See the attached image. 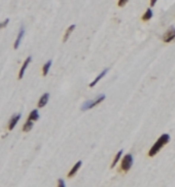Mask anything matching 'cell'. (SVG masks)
<instances>
[{"label": "cell", "instance_id": "6da1fadb", "mask_svg": "<svg viewBox=\"0 0 175 187\" xmlns=\"http://www.w3.org/2000/svg\"><path fill=\"white\" fill-rule=\"evenodd\" d=\"M169 141H170V136L168 135V134H163V135L155 142V144L152 146V148L149 149V151H148V156L154 157L155 155L160 152V150H161L166 144L169 143Z\"/></svg>", "mask_w": 175, "mask_h": 187}, {"label": "cell", "instance_id": "7a4b0ae2", "mask_svg": "<svg viewBox=\"0 0 175 187\" xmlns=\"http://www.w3.org/2000/svg\"><path fill=\"white\" fill-rule=\"evenodd\" d=\"M104 99H105V95L102 94V95H100V96H98L96 99H94V100L86 101V102L84 103V105L82 106V110H88V109L93 108V107L97 106L98 104H100Z\"/></svg>", "mask_w": 175, "mask_h": 187}, {"label": "cell", "instance_id": "3957f363", "mask_svg": "<svg viewBox=\"0 0 175 187\" xmlns=\"http://www.w3.org/2000/svg\"><path fill=\"white\" fill-rule=\"evenodd\" d=\"M133 164V156L131 154H126L122 157L121 162V170L125 173H127L131 169Z\"/></svg>", "mask_w": 175, "mask_h": 187}, {"label": "cell", "instance_id": "277c9868", "mask_svg": "<svg viewBox=\"0 0 175 187\" xmlns=\"http://www.w3.org/2000/svg\"><path fill=\"white\" fill-rule=\"evenodd\" d=\"M175 40V28L170 27L163 35V41L166 43H170Z\"/></svg>", "mask_w": 175, "mask_h": 187}, {"label": "cell", "instance_id": "5b68a950", "mask_svg": "<svg viewBox=\"0 0 175 187\" xmlns=\"http://www.w3.org/2000/svg\"><path fill=\"white\" fill-rule=\"evenodd\" d=\"M31 60H32L31 57H28V58L25 60V62L23 63V65H22L21 69H20V71H19V77H18L19 79H22V78H23L24 74H25V72H26V69L28 68L29 64L31 63Z\"/></svg>", "mask_w": 175, "mask_h": 187}, {"label": "cell", "instance_id": "8992f818", "mask_svg": "<svg viewBox=\"0 0 175 187\" xmlns=\"http://www.w3.org/2000/svg\"><path fill=\"white\" fill-rule=\"evenodd\" d=\"M24 34H25V29H24V27H21V29H20L19 33H18L16 41H15V43H14V47L16 48V49H17V48H19L20 44H21L22 39H23V37H24Z\"/></svg>", "mask_w": 175, "mask_h": 187}, {"label": "cell", "instance_id": "52a82bcc", "mask_svg": "<svg viewBox=\"0 0 175 187\" xmlns=\"http://www.w3.org/2000/svg\"><path fill=\"white\" fill-rule=\"evenodd\" d=\"M49 99H50V94L49 93L43 94L42 96L40 97V99L38 100V103H37L38 108H42V107H44L45 105L47 104V102H49Z\"/></svg>", "mask_w": 175, "mask_h": 187}, {"label": "cell", "instance_id": "ba28073f", "mask_svg": "<svg viewBox=\"0 0 175 187\" xmlns=\"http://www.w3.org/2000/svg\"><path fill=\"white\" fill-rule=\"evenodd\" d=\"M20 118H21V114H16V115H14L10 118L9 122H8V130H9V131H12V130L15 129V127H16L17 124L19 122Z\"/></svg>", "mask_w": 175, "mask_h": 187}, {"label": "cell", "instance_id": "9c48e42d", "mask_svg": "<svg viewBox=\"0 0 175 187\" xmlns=\"http://www.w3.org/2000/svg\"><path fill=\"white\" fill-rule=\"evenodd\" d=\"M107 72H108V68H105V69L103 70V71H102L101 73H100L99 75L97 76V77H96L95 79H94L93 81H92L91 83H90V84H89V87H95V85L97 84V82H99V81L101 80V79L103 78L105 75H106V73H107Z\"/></svg>", "mask_w": 175, "mask_h": 187}, {"label": "cell", "instance_id": "30bf717a", "mask_svg": "<svg viewBox=\"0 0 175 187\" xmlns=\"http://www.w3.org/2000/svg\"><path fill=\"white\" fill-rule=\"evenodd\" d=\"M82 160H78V162H76V164H74L73 167H72V169L70 170V172L68 173V178H72L76 173H77V171L79 170V168L82 167Z\"/></svg>", "mask_w": 175, "mask_h": 187}, {"label": "cell", "instance_id": "8fae6325", "mask_svg": "<svg viewBox=\"0 0 175 187\" xmlns=\"http://www.w3.org/2000/svg\"><path fill=\"white\" fill-rule=\"evenodd\" d=\"M39 118V112L37 109H34L30 112L29 116H28V120H31V122H36Z\"/></svg>", "mask_w": 175, "mask_h": 187}, {"label": "cell", "instance_id": "7c38bea8", "mask_svg": "<svg viewBox=\"0 0 175 187\" xmlns=\"http://www.w3.org/2000/svg\"><path fill=\"white\" fill-rule=\"evenodd\" d=\"M74 29H75V25H71L67 28L66 32H65V34H64V37H63V41H64V42H66V41L68 40V38L70 37V35H71V33L73 32Z\"/></svg>", "mask_w": 175, "mask_h": 187}, {"label": "cell", "instance_id": "4fadbf2b", "mask_svg": "<svg viewBox=\"0 0 175 187\" xmlns=\"http://www.w3.org/2000/svg\"><path fill=\"white\" fill-rule=\"evenodd\" d=\"M152 17V8H147V9L145 10V12L143 14V16H142V21L146 22V21H149L150 19Z\"/></svg>", "mask_w": 175, "mask_h": 187}, {"label": "cell", "instance_id": "5bb4252c", "mask_svg": "<svg viewBox=\"0 0 175 187\" xmlns=\"http://www.w3.org/2000/svg\"><path fill=\"white\" fill-rule=\"evenodd\" d=\"M33 122H31V120H27V122H26L23 125V132L28 133V132L31 131L32 127H33Z\"/></svg>", "mask_w": 175, "mask_h": 187}, {"label": "cell", "instance_id": "9a60e30c", "mask_svg": "<svg viewBox=\"0 0 175 187\" xmlns=\"http://www.w3.org/2000/svg\"><path fill=\"white\" fill-rule=\"evenodd\" d=\"M51 66H52V61H47V62L42 66V75L43 76L47 75L50 69H51Z\"/></svg>", "mask_w": 175, "mask_h": 187}, {"label": "cell", "instance_id": "2e32d148", "mask_svg": "<svg viewBox=\"0 0 175 187\" xmlns=\"http://www.w3.org/2000/svg\"><path fill=\"white\" fill-rule=\"evenodd\" d=\"M122 150H120L119 152L117 153V155L114 156V158H113L112 164H111V169H113L115 166H117V164L119 162V160H120V158L122 157Z\"/></svg>", "mask_w": 175, "mask_h": 187}, {"label": "cell", "instance_id": "e0dca14e", "mask_svg": "<svg viewBox=\"0 0 175 187\" xmlns=\"http://www.w3.org/2000/svg\"><path fill=\"white\" fill-rule=\"evenodd\" d=\"M8 23H9V20L8 19H6V20H4L3 22H1V23H0V30L3 29V28H5L6 26L8 25Z\"/></svg>", "mask_w": 175, "mask_h": 187}, {"label": "cell", "instance_id": "ac0fdd59", "mask_svg": "<svg viewBox=\"0 0 175 187\" xmlns=\"http://www.w3.org/2000/svg\"><path fill=\"white\" fill-rule=\"evenodd\" d=\"M128 1H129V0H119V2H117V5H119L120 7H122V6L126 5Z\"/></svg>", "mask_w": 175, "mask_h": 187}, {"label": "cell", "instance_id": "d6986e66", "mask_svg": "<svg viewBox=\"0 0 175 187\" xmlns=\"http://www.w3.org/2000/svg\"><path fill=\"white\" fill-rule=\"evenodd\" d=\"M58 187H66V185H65V182L63 179L58 180Z\"/></svg>", "mask_w": 175, "mask_h": 187}, {"label": "cell", "instance_id": "ffe728a7", "mask_svg": "<svg viewBox=\"0 0 175 187\" xmlns=\"http://www.w3.org/2000/svg\"><path fill=\"white\" fill-rule=\"evenodd\" d=\"M157 2H158V0H150V6H155Z\"/></svg>", "mask_w": 175, "mask_h": 187}]
</instances>
